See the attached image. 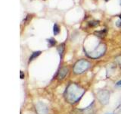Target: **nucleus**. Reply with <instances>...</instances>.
<instances>
[{"instance_id": "nucleus-1", "label": "nucleus", "mask_w": 121, "mask_h": 114, "mask_svg": "<svg viewBox=\"0 0 121 114\" xmlns=\"http://www.w3.org/2000/svg\"><path fill=\"white\" fill-rule=\"evenodd\" d=\"M84 93V88H82V87L77 85V84L72 83L67 86L64 96H65L66 100L68 102L70 103V104H73V103L79 100V99L82 97Z\"/></svg>"}, {"instance_id": "nucleus-2", "label": "nucleus", "mask_w": 121, "mask_h": 114, "mask_svg": "<svg viewBox=\"0 0 121 114\" xmlns=\"http://www.w3.org/2000/svg\"><path fill=\"white\" fill-rule=\"evenodd\" d=\"M91 64L87 60L82 59L76 62L73 66V72L77 75H80L85 72L90 67Z\"/></svg>"}, {"instance_id": "nucleus-3", "label": "nucleus", "mask_w": 121, "mask_h": 114, "mask_svg": "<svg viewBox=\"0 0 121 114\" xmlns=\"http://www.w3.org/2000/svg\"><path fill=\"white\" fill-rule=\"evenodd\" d=\"M97 97L101 104L103 105H106L109 102L110 94L107 90H101L97 93Z\"/></svg>"}, {"instance_id": "nucleus-4", "label": "nucleus", "mask_w": 121, "mask_h": 114, "mask_svg": "<svg viewBox=\"0 0 121 114\" xmlns=\"http://www.w3.org/2000/svg\"><path fill=\"white\" fill-rule=\"evenodd\" d=\"M36 111L39 114H48V107L46 104L43 102H39L36 105Z\"/></svg>"}, {"instance_id": "nucleus-5", "label": "nucleus", "mask_w": 121, "mask_h": 114, "mask_svg": "<svg viewBox=\"0 0 121 114\" xmlns=\"http://www.w3.org/2000/svg\"><path fill=\"white\" fill-rule=\"evenodd\" d=\"M68 71H69V70H68V68H66V67H64V68H61L60 69V71H58V80H63L64 79V78L66 77L67 75L68 74Z\"/></svg>"}, {"instance_id": "nucleus-6", "label": "nucleus", "mask_w": 121, "mask_h": 114, "mask_svg": "<svg viewBox=\"0 0 121 114\" xmlns=\"http://www.w3.org/2000/svg\"><path fill=\"white\" fill-rule=\"evenodd\" d=\"M41 54V51H36V52H34L32 56L30 57V59H29V62H31V61H33L34 59H36V57H38L39 55Z\"/></svg>"}, {"instance_id": "nucleus-7", "label": "nucleus", "mask_w": 121, "mask_h": 114, "mask_svg": "<svg viewBox=\"0 0 121 114\" xmlns=\"http://www.w3.org/2000/svg\"><path fill=\"white\" fill-rule=\"evenodd\" d=\"M106 33H107V30H100V31H97V32H95V34H96V36H98V37H103L105 36Z\"/></svg>"}, {"instance_id": "nucleus-8", "label": "nucleus", "mask_w": 121, "mask_h": 114, "mask_svg": "<svg viewBox=\"0 0 121 114\" xmlns=\"http://www.w3.org/2000/svg\"><path fill=\"white\" fill-rule=\"evenodd\" d=\"M53 32H54V34L55 35H58L60 32V28L58 24H55L54 25V28H53Z\"/></svg>"}, {"instance_id": "nucleus-9", "label": "nucleus", "mask_w": 121, "mask_h": 114, "mask_svg": "<svg viewBox=\"0 0 121 114\" xmlns=\"http://www.w3.org/2000/svg\"><path fill=\"white\" fill-rule=\"evenodd\" d=\"M64 44H61V45H60L58 48V51L59 52V54L60 56H62L63 54V52H64Z\"/></svg>"}, {"instance_id": "nucleus-10", "label": "nucleus", "mask_w": 121, "mask_h": 114, "mask_svg": "<svg viewBox=\"0 0 121 114\" xmlns=\"http://www.w3.org/2000/svg\"><path fill=\"white\" fill-rule=\"evenodd\" d=\"M48 42L49 46H50V47H53V46H55V43H56V40L54 39V38H50V39H48Z\"/></svg>"}, {"instance_id": "nucleus-11", "label": "nucleus", "mask_w": 121, "mask_h": 114, "mask_svg": "<svg viewBox=\"0 0 121 114\" xmlns=\"http://www.w3.org/2000/svg\"><path fill=\"white\" fill-rule=\"evenodd\" d=\"M98 24H99V21H92L89 22V25L92 27H95L98 26Z\"/></svg>"}, {"instance_id": "nucleus-12", "label": "nucleus", "mask_w": 121, "mask_h": 114, "mask_svg": "<svg viewBox=\"0 0 121 114\" xmlns=\"http://www.w3.org/2000/svg\"><path fill=\"white\" fill-rule=\"evenodd\" d=\"M20 78H21V79H24V72H23L22 71H21V72H20Z\"/></svg>"}, {"instance_id": "nucleus-13", "label": "nucleus", "mask_w": 121, "mask_h": 114, "mask_svg": "<svg viewBox=\"0 0 121 114\" xmlns=\"http://www.w3.org/2000/svg\"><path fill=\"white\" fill-rule=\"evenodd\" d=\"M117 24V27H121V19H120V20L117 21V24Z\"/></svg>"}, {"instance_id": "nucleus-14", "label": "nucleus", "mask_w": 121, "mask_h": 114, "mask_svg": "<svg viewBox=\"0 0 121 114\" xmlns=\"http://www.w3.org/2000/svg\"><path fill=\"white\" fill-rule=\"evenodd\" d=\"M116 85H117V86H118V87H121V80H120V81H119L118 82H117V83L116 84Z\"/></svg>"}, {"instance_id": "nucleus-15", "label": "nucleus", "mask_w": 121, "mask_h": 114, "mask_svg": "<svg viewBox=\"0 0 121 114\" xmlns=\"http://www.w3.org/2000/svg\"><path fill=\"white\" fill-rule=\"evenodd\" d=\"M120 19H121V14H120Z\"/></svg>"}, {"instance_id": "nucleus-16", "label": "nucleus", "mask_w": 121, "mask_h": 114, "mask_svg": "<svg viewBox=\"0 0 121 114\" xmlns=\"http://www.w3.org/2000/svg\"><path fill=\"white\" fill-rule=\"evenodd\" d=\"M108 114H114V113H108Z\"/></svg>"}, {"instance_id": "nucleus-17", "label": "nucleus", "mask_w": 121, "mask_h": 114, "mask_svg": "<svg viewBox=\"0 0 121 114\" xmlns=\"http://www.w3.org/2000/svg\"><path fill=\"white\" fill-rule=\"evenodd\" d=\"M106 1H108V0H106Z\"/></svg>"}, {"instance_id": "nucleus-18", "label": "nucleus", "mask_w": 121, "mask_h": 114, "mask_svg": "<svg viewBox=\"0 0 121 114\" xmlns=\"http://www.w3.org/2000/svg\"><path fill=\"white\" fill-rule=\"evenodd\" d=\"M120 5H121V4H120Z\"/></svg>"}]
</instances>
